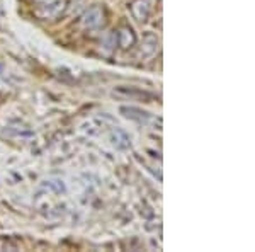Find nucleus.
Here are the masks:
<instances>
[{"instance_id": "1a4fd4ad", "label": "nucleus", "mask_w": 255, "mask_h": 252, "mask_svg": "<svg viewBox=\"0 0 255 252\" xmlns=\"http://www.w3.org/2000/svg\"><path fill=\"white\" fill-rule=\"evenodd\" d=\"M46 186L53 188L56 193H65V184L61 181H46Z\"/></svg>"}, {"instance_id": "0eeeda50", "label": "nucleus", "mask_w": 255, "mask_h": 252, "mask_svg": "<svg viewBox=\"0 0 255 252\" xmlns=\"http://www.w3.org/2000/svg\"><path fill=\"white\" fill-rule=\"evenodd\" d=\"M44 9H39L38 10V15L41 19H53V17H58L61 12L65 10V3L63 2H53V3H48V5H43Z\"/></svg>"}, {"instance_id": "9b49d317", "label": "nucleus", "mask_w": 255, "mask_h": 252, "mask_svg": "<svg viewBox=\"0 0 255 252\" xmlns=\"http://www.w3.org/2000/svg\"><path fill=\"white\" fill-rule=\"evenodd\" d=\"M38 3H41V5H48V3H53V2H58V0H36Z\"/></svg>"}, {"instance_id": "f03ea898", "label": "nucleus", "mask_w": 255, "mask_h": 252, "mask_svg": "<svg viewBox=\"0 0 255 252\" xmlns=\"http://www.w3.org/2000/svg\"><path fill=\"white\" fill-rule=\"evenodd\" d=\"M104 22H106V12L101 5H94L85 12L84 24L89 29H99V27L104 26Z\"/></svg>"}, {"instance_id": "f257e3e1", "label": "nucleus", "mask_w": 255, "mask_h": 252, "mask_svg": "<svg viewBox=\"0 0 255 252\" xmlns=\"http://www.w3.org/2000/svg\"><path fill=\"white\" fill-rule=\"evenodd\" d=\"M114 97H121V99H129V101H143V102H150L155 99V94L146 92V90L136 89V87H116L113 90Z\"/></svg>"}, {"instance_id": "9d476101", "label": "nucleus", "mask_w": 255, "mask_h": 252, "mask_svg": "<svg viewBox=\"0 0 255 252\" xmlns=\"http://www.w3.org/2000/svg\"><path fill=\"white\" fill-rule=\"evenodd\" d=\"M114 46H116V32H111L108 41H106V48H108V49H113Z\"/></svg>"}, {"instance_id": "7ed1b4c3", "label": "nucleus", "mask_w": 255, "mask_h": 252, "mask_svg": "<svg viewBox=\"0 0 255 252\" xmlns=\"http://www.w3.org/2000/svg\"><path fill=\"white\" fill-rule=\"evenodd\" d=\"M131 15L138 20V22H145L150 15V2L148 0H131L129 3Z\"/></svg>"}, {"instance_id": "6e6552de", "label": "nucleus", "mask_w": 255, "mask_h": 252, "mask_svg": "<svg viewBox=\"0 0 255 252\" xmlns=\"http://www.w3.org/2000/svg\"><path fill=\"white\" fill-rule=\"evenodd\" d=\"M111 143H113L114 147L121 148V150H125V148L131 147L129 136H128L123 130H119V128H116V130L111 131Z\"/></svg>"}, {"instance_id": "20e7f679", "label": "nucleus", "mask_w": 255, "mask_h": 252, "mask_svg": "<svg viewBox=\"0 0 255 252\" xmlns=\"http://www.w3.org/2000/svg\"><path fill=\"white\" fill-rule=\"evenodd\" d=\"M119 113L126 119H133V121H139V123H146L148 119L151 118V114L148 113V111L139 109V107H134V106H121L119 107Z\"/></svg>"}, {"instance_id": "39448f33", "label": "nucleus", "mask_w": 255, "mask_h": 252, "mask_svg": "<svg viewBox=\"0 0 255 252\" xmlns=\"http://www.w3.org/2000/svg\"><path fill=\"white\" fill-rule=\"evenodd\" d=\"M118 43L121 49H129L131 46H134V43H136V34H134V31L131 29L129 26H123L121 29L118 31Z\"/></svg>"}, {"instance_id": "423d86ee", "label": "nucleus", "mask_w": 255, "mask_h": 252, "mask_svg": "<svg viewBox=\"0 0 255 252\" xmlns=\"http://www.w3.org/2000/svg\"><path fill=\"white\" fill-rule=\"evenodd\" d=\"M157 48H158L157 34H153V32H146V34L143 36V41H141V56L143 58L151 56L155 51H157Z\"/></svg>"}]
</instances>
